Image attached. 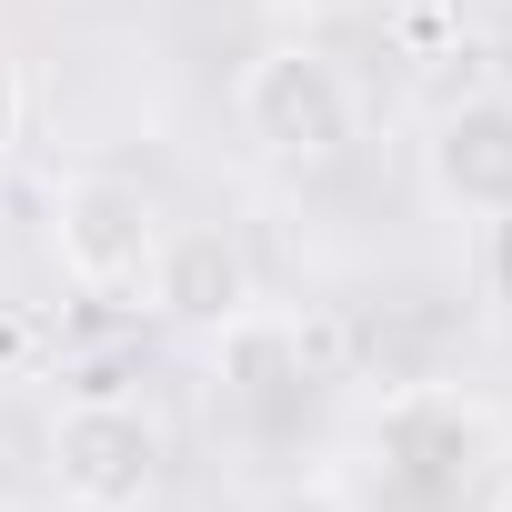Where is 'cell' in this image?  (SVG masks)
Wrapping results in <instances>:
<instances>
[{"label": "cell", "mask_w": 512, "mask_h": 512, "mask_svg": "<svg viewBox=\"0 0 512 512\" xmlns=\"http://www.w3.org/2000/svg\"><path fill=\"white\" fill-rule=\"evenodd\" d=\"M231 111H241V131L262 141L272 161H332V151L352 141V81H342V61L312 51V41L251 51Z\"/></svg>", "instance_id": "obj_2"}, {"label": "cell", "mask_w": 512, "mask_h": 512, "mask_svg": "<svg viewBox=\"0 0 512 512\" xmlns=\"http://www.w3.org/2000/svg\"><path fill=\"white\" fill-rule=\"evenodd\" d=\"M51 472L71 512H151L161 492V422L121 392H81L51 422Z\"/></svg>", "instance_id": "obj_3"}, {"label": "cell", "mask_w": 512, "mask_h": 512, "mask_svg": "<svg viewBox=\"0 0 512 512\" xmlns=\"http://www.w3.org/2000/svg\"><path fill=\"white\" fill-rule=\"evenodd\" d=\"M161 211H151V191L141 181H111V171H91V181H61V201H51V251H61V282L71 292H91V302H121V292H141L151 302V262H161Z\"/></svg>", "instance_id": "obj_1"}, {"label": "cell", "mask_w": 512, "mask_h": 512, "mask_svg": "<svg viewBox=\"0 0 512 512\" xmlns=\"http://www.w3.org/2000/svg\"><path fill=\"white\" fill-rule=\"evenodd\" d=\"M211 372H221V392H231V402H251V412L302 402V382H312L302 322H282V312H262V302H241V312L211 332Z\"/></svg>", "instance_id": "obj_6"}, {"label": "cell", "mask_w": 512, "mask_h": 512, "mask_svg": "<svg viewBox=\"0 0 512 512\" xmlns=\"http://www.w3.org/2000/svg\"><path fill=\"white\" fill-rule=\"evenodd\" d=\"M372 442H382V462H392L412 492L452 502V492L472 482V452H482V412H472V402H452V392H402V402H382Z\"/></svg>", "instance_id": "obj_5"}, {"label": "cell", "mask_w": 512, "mask_h": 512, "mask_svg": "<svg viewBox=\"0 0 512 512\" xmlns=\"http://www.w3.org/2000/svg\"><path fill=\"white\" fill-rule=\"evenodd\" d=\"M11 141H21V81H11V61H0V161H11Z\"/></svg>", "instance_id": "obj_8"}, {"label": "cell", "mask_w": 512, "mask_h": 512, "mask_svg": "<svg viewBox=\"0 0 512 512\" xmlns=\"http://www.w3.org/2000/svg\"><path fill=\"white\" fill-rule=\"evenodd\" d=\"M432 191L462 221H502L512 211V91H472L432 121Z\"/></svg>", "instance_id": "obj_4"}, {"label": "cell", "mask_w": 512, "mask_h": 512, "mask_svg": "<svg viewBox=\"0 0 512 512\" xmlns=\"http://www.w3.org/2000/svg\"><path fill=\"white\" fill-rule=\"evenodd\" d=\"M492 292H502V302H512V211H502V221H492Z\"/></svg>", "instance_id": "obj_9"}, {"label": "cell", "mask_w": 512, "mask_h": 512, "mask_svg": "<svg viewBox=\"0 0 512 512\" xmlns=\"http://www.w3.org/2000/svg\"><path fill=\"white\" fill-rule=\"evenodd\" d=\"M251 302V262L231 231H171L161 262H151V312L191 322V332H221L231 312Z\"/></svg>", "instance_id": "obj_7"}]
</instances>
